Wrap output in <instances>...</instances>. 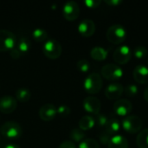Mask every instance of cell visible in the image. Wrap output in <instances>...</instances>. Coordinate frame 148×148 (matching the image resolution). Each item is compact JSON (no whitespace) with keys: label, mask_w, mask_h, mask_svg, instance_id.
<instances>
[{"label":"cell","mask_w":148,"mask_h":148,"mask_svg":"<svg viewBox=\"0 0 148 148\" xmlns=\"http://www.w3.org/2000/svg\"><path fill=\"white\" fill-rule=\"evenodd\" d=\"M95 125V120L90 115H85L79 121V128L82 131H88Z\"/></svg>","instance_id":"obj_20"},{"label":"cell","mask_w":148,"mask_h":148,"mask_svg":"<svg viewBox=\"0 0 148 148\" xmlns=\"http://www.w3.org/2000/svg\"><path fill=\"white\" fill-rule=\"evenodd\" d=\"M15 95H16V101H18L20 102H23V103H25L28 101H29V99L31 97V93H30L29 88H18L16 91Z\"/></svg>","instance_id":"obj_21"},{"label":"cell","mask_w":148,"mask_h":148,"mask_svg":"<svg viewBox=\"0 0 148 148\" xmlns=\"http://www.w3.org/2000/svg\"><path fill=\"white\" fill-rule=\"evenodd\" d=\"M4 148H21L19 146L16 145V144H9L7 146H5Z\"/></svg>","instance_id":"obj_37"},{"label":"cell","mask_w":148,"mask_h":148,"mask_svg":"<svg viewBox=\"0 0 148 148\" xmlns=\"http://www.w3.org/2000/svg\"><path fill=\"white\" fill-rule=\"evenodd\" d=\"M95 23L91 19H84L78 25V32L83 37H90L95 32Z\"/></svg>","instance_id":"obj_15"},{"label":"cell","mask_w":148,"mask_h":148,"mask_svg":"<svg viewBox=\"0 0 148 148\" xmlns=\"http://www.w3.org/2000/svg\"><path fill=\"white\" fill-rule=\"evenodd\" d=\"M134 56L138 59H143L147 56V49L144 46H137L134 49Z\"/></svg>","instance_id":"obj_28"},{"label":"cell","mask_w":148,"mask_h":148,"mask_svg":"<svg viewBox=\"0 0 148 148\" xmlns=\"http://www.w3.org/2000/svg\"><path fill=\"white\" fill-rule=\"evenodd\" d=\"M32 37L36 42H43L48 40V32L41 28H36L32 31Z\"/></svg>","instance_id":"obj_22"},{"label":"cell","mask_w":148,"mask_h":148,"mask_svg":"<svg viewBox=\"0 0 148 148\" xmlns=\"http://www.w3.org/2000/svg\"><path fill=\"white\" fill-rule=\"evenodd\" d=\"M124 93H125L126 96H127V97H131V98L134 97L138 94V88L136 85L130 84L124 88Z\"/></svg>","instance_id":"obj_29"},{"label":"cell","mask_w":148,"mask_h":148,"mask_svg":"<svg viewBox=\"0 0 148 148\" xmlns=\"http://www.w3.org/2000/svg\"><path fill=\"white\" fill-rule=\"evenodd\" d=\"M136 143L139 148H148V128L143 129L139 133Z\"/></svg>","instance_id":"obj_23"},{"label":"cell","mask_w":148,"mask_h":148,"mask_svg":"<svg viewBox=\"0 0 148 148\" xmlns=\"http://www.w3.org/2000/svg\"><path fill=\"white\" fill-rule=\"evenodd\" d=\"M57 115V108L52 103H46L39 109V117L43 121H51Z\"/></svg>","instance_id":"obj_12"},{"label":"cell","mask_w":148,"mask_h":148,"mask_svg":"<svg viewBox=\"0 0 148 148\" xmlns=\"http://www.w3.org/2000/svg\"><path fill=\"white\" fill-rule=\"evenodd\" d=\"M108 52L102 47H94L91 50H90V56L92 59L98 61V62H101L104 61L107 57H108Z\"/></svg>","instance_id":"obj_19"},{"label":"cell","mask_w":148,"mask_h":148,"mask_svg":"<svg viewBox=\"0 0 148 148\" xmlns=\"http://www.w3.org/2000/svg\"><path fill=\"white\" fill-rule=\"evenodd\" d=\"M144 99L146 100V101L148 102V86L147 87V88L144 91Z\"/></svg>","instance_id":"obj_38"},{"label":"cell","mask_w":148,"mask_h":148,"mask_svg":"<svg viewBox=\"0 0 148 148\" xmlns=\"http://www.w3.org/2000/svg\"><path fill=\"white\" fill-rule=\"evenodd\" d=\"M77 148H100V145L95 140L88 138L83 140Z\"/></svg>","instance_id":"obj_26"},{"label":"cell","mask_w":148,"mask_h":148,"mask_svg":"<svg viewBox=\"0 0 148 148\" xmlns=\"http://www.w3.org/2000/svg\"><path fill=\"white\" fill-rule=\"evenodd\" d=\"M103 86V81L100 74L91 73L88 75L83 82V87L85 91L89 95L98 94Z\"/></svg>","instance_id":"obj_1"},{"label":"cell","mask_w":148,"mask_h":148,"mask_svg":"<svg viewBox=\"0 0 148 148\" xmlns=\"http://www.w3.org/2000/svg\"><path fill=\"white\" fill-rule=\"evenodd\" d=\"M58 148H77L75 144L71 140H65L62 142Z\"/></svg>","instance_id":"obj_34"},{"label":"cell","mask_w":148,"mask_h":148,"mask_svg":"<svg viewBox=\"0 0 148 148\" xmlns=\"http://www.w3.org/2000/svg\"><path fill=\"white\" fill-rule=\"evenodd\" d=\"M70 108L67 105H61L57 108V114L62 117H67L70 114Z\"/></svg>","instance_id":"obj_30"},{"label":"cell","mask_w":148,"mask_h":148,"mask_svg":"<svg viewBox=\"0 0 148 148\" xmlns=\"http://www.w3.org/2000/svg\"><path fill=\"white\" fill-rule=\"evenodd\" d=\"M110 139H111V136L109 134H108L106 132H103L99 135V140H100L101 143L102 145H105V146L108 145V143L110 141Z\"/></svg>","instance_id":"obj_33"},{"label":"cell","mask_w":148,"mask_h":148,"mask_svg":"<svg viewBox=\"0 0 148 148\" xmlns=\"http://www.w3.org/2000/svg\"><path fill=\"white\" fill-rule=\"evenodd\" d=\"M143 122L139 116L136 115H128L125 117L122 121L123 129L131 134L140 133L141 131Z\"/></svg>","instance_id":"obj_5"},{"label":"cell","mask_w":148,"mask_h":148,"mask_svg":"<svg viewBox=\"0 0 148 148\" xmlns=\"http://www.w3.org/2000/svg\"><path fill=\"white\" fill-rule=\"evenodd\" d=\"M108 148H128V141L123 135L116 134L111 137Z\"/></svg>","instance_id":"obj_17"},{"label":"cell","mask_w":148,"mask_h":148,"mask_svg":"<svg viewBox=\"0 0 148 148\" xmlns=\"http://www.w3.org/2000/svg\"><path fill=\"white\" fill-rule=\"evenodd\" d=\"M23 134V128L16 121H7L0 127V134L5 139L13 140H18Z\"/></svg>","instance_id":"obj_2"},{"label":"cell","mask_w":148,"mask_h":148,"mask_svg":"<svg viewBox=\"0 0 148 148\" xmlns=\"http://www.w3.org/2000/svg\"><path fill=\"white\" fill-rule=\"evenodd\" d=\"M16 43V38L13 32L7 29H0V52L10 51Z\"/></svg>","instance_id":"obj_6"},{"label":"cell","mask_w":148,"mask_h":148,"mask_svg":"<svg viewBox=\"0 0 148 148\" xmlns=\"http://www.w3.org/2000/svg\"><path fill=\"white\" fill-rule=\"evenodd\" d=\"M62 48L60 42L55 39H48L42 46L43 55L51 60H56L59 58L62 55Z\"/></svg>","instance_id":"obj_4"},{"label":"cell","mask_w":148,"mask_h":148,"mask_svg":"<svg viewBox=\"0 0 148 148\" xmlns=\"http://www.w3.org/2000/svg\"><path fill=\"white\" fill-rule=\"evenodd\" d=\"M30 46H31V44H30L29 40L27 37H25V36H22L17 41V47H16V49L21 52L22 55H24V54L29 52V50L30 49Z\"/></svg>","instance_id":"obj_24"},{"label":"cell","mask_w":148,"mask_h":148,"mask_svg":"<svg viewBox=\"0 0 148 148\" xmlns=\"http://www.w3.org/2000/svg\"><path fill=\"white\" fill-rule=\"evenodd\" d=\"M121 129V123L117 118H110L105 126V132L110 136L116 135V134Z\"/></svg>","instance_id":"obj_18"},{"label":"cell","mask_w":148,"mask_h":148,"mask_svg":"<svg viewBox=\"0 0 148 148\" xmlns=\"http://www.w3.org/2000/svg\"><path fill=\"white\" fill-rule=\"evenodd\" d=\"M108 117L105 115V114H97V117H96V120H95V123L100 127H105V126L107 125L108 123Z\"/></svg>","instance_id":"obj_31"},{"label":"cell","mask_w":148,"mask_h":148,"mask_svg":"<svg viewBox=\"0 0 148 148\" xmlns=\"http://www.w3.org/2000/svg\"><path fill=\"white\" fill-rule=\"evenodd\" d=\"M113 109L118 116L127 117L133 110V105L127 99H120L114 104Z\"/></svg>","instance_id":"obj_10"},{"label":"cell","mask_w":148,"mask_h":148,"mask_svg":"<svg viewBox=\"0 0 148 148\" xmlns=\"http://www.w3.org/2000/svg\"><path fill=\"white\" fill-rule=\"evenodd\" d=\"M10 56H11V58L12 59H19L23 55L21 54V52L15 47L13 49H11L10 51Z\"/></svg>","instance_id":"obj_35"},{"label":"cell","mask_w":148,"mask_h":148,"mask_svg":"<svg viewBox=\"0 0 148 148\" xmlns=\"http://www.w3.org/2000/svg\"><path fill=\"white\" fill-rule=\"evenodd\" d=\"M105 3H107L108 5H109L111 7H116V6L120 5L121 3H122V1H121V0H105Z\"/></svg>","instance_id":"obj_36"},{"label":"cell","mask_w":148,"mask_h":148,"mask_svg":"<svg viewBox=\"0 0 148 148\" xmlns=\"http://www.w3.org/2000/svg\"><path fill=\"white\" fill-rule=\"evenodd\" d=\"M76 67H77V69L82 73H86L88 72L89 69H90V62L86 60V59H82V60H79L77 62V64H76Z\"/></svg>","instance_id":"obj_27"},{"label":"cell","mask_w":148,"mask_h":148,"mask_svg":"<svg viewBox=\"0 0 148 148\" xmlns=\"http://www.w3.org/2000/svg\"><path fill=\"white\" fill-rule=\"evenodd\" d=\"M124 93V87L119 83H110L105 90V95L106 97L110 101H118L121 99Z\"/></svg>","instance_id":"obj_11"},{"label":"cell","mask_w":148,"mask_h":148,"mask_svg":"<svg viewBox=\"0 0 148 148\" xmlns=\"http://www.w3.org/2000/svg\"><path fill=\"white\" fill-rule=\"evenodd\" d=\"M147 61H148V59H147Z\"/></svg>","instance_id":"obj_39"},{"label":"cell","mask_w":148,"mask_h":148,"mask_svg":"<svg viewBox=\"0 0 148 148\" xmlns=\"http://www.w3.org/2000/svg\"><path fill=\"white\" fill-rule=\"evenodd\" d=\"M107 39L113 44L122 43L127 37V31L122 25L114 24L110 26L107 31Z\"/></svg>","instance_id":"obj_3"},{"label":"cell","mask_w":148,"mask_h":148,"mask_svg":"<svg viewBox=\"0 0 148 148\" xmlns=\"http://www.w3.org/2000/svg\"><path fill=\"white\" fill-rule=\"evenodd\" d=\"M63 17L69 22L76 20L80 15V7L79 4L75 1L66 2L62 9Z\"/></svg>","instance_id":"obj_8"},{"label":"cell","mask_w":148,"mask_h":148,"mask_svg":"<svg viewBox=\"0 0 148 148\" xmlns=\"http://www.w3.org/2000/svg\"><path fill=\"white\" fill-rule=\"evenodd\" d=\"M17 107V101L10 95H4L0 98V112L3 114H11Z\"/></svg>","instance_id":"obj_14"},{"label":"cell","mask_w":148,"mask_h":148,"mask_svg":"<svg viewBox=\"0 0 148 148\" xmlns=\"http://www.w3.org/2000/svg\"><path fill=\"white\" fill-rule=\"evenodd\" d=\"M123 71L114 63H108L101 68V76L108 81H116L122 77Z\"/></svg>","instance_id":"obj_7"},{"label":"cell","mask_w":148,"mask_h":148,"mask_svg":"<svg viewBox=\"0 0 148 148\" xmlns=\"http://www.w3.org/2000/svg\"><path fill=\"white\" fill-rule=\"evenodd\" d=\"M82 106L86 112L95 115L99 114L101 108V103L100 100L94 96L86 97L83 101Z\"/></svg>","instance_id":"obj_13"},{"label":"cell","mask_w":148,"mask_h":148,"mask_svg":"<svg viewBox=\"0 0 148 148\" xmlns=\"http://www.w3.org/2000/svg\"><path fill=\"white\" fill-rule=\"evenodd\" d=\"M135 82L140 84L148 83V67L145 65H138L134 68L133 72Z\"/></svg>","instance_id":"obj_16"},{"label":"cell","mask_w":148,"mask_h":148,"mask_svg":"<svg viewBox=\"0 0 148 148\" xmlns=\"http://www.w3.org/2000/svg\"><path fill=\"white\" fill-rule=\"evenodd\" d=\"M132 57V51L130 48L127 45H121L118 47L114 52L113 58L117 64H127Z\"/></svg>","instance_id":"obj_9"},{"label":"cell","mask_w":148,"mask_h":148,"mask_svg":"<svg viewBox=\"0 0 148 148\" xmlns=\"http://www.w3.org/2000/svg\"><path fill=\"white\" fill-rule=\"evenodd\" d=\"M85 137L86 134L84 131L81 130L80 128H74L69 134V138L71 139V141H73L74 143L75 142L81 143L83 140H85Z\"/></svg>","instance_id":"obj_25"},{"label":"cell","mask_w":148,"mask_h":148,"mask_svg":"<svg viewBox=\"0 0 148 148\" xmlns=\"http://www.w3.org/2000/svg\"><path fill=\"white\" fill-rule=\"evenodd\" d=\"M101 3V0H85L84 4L89 9H95Z\"/></svg>","instance_id":"obj_32"}]
</instances>
